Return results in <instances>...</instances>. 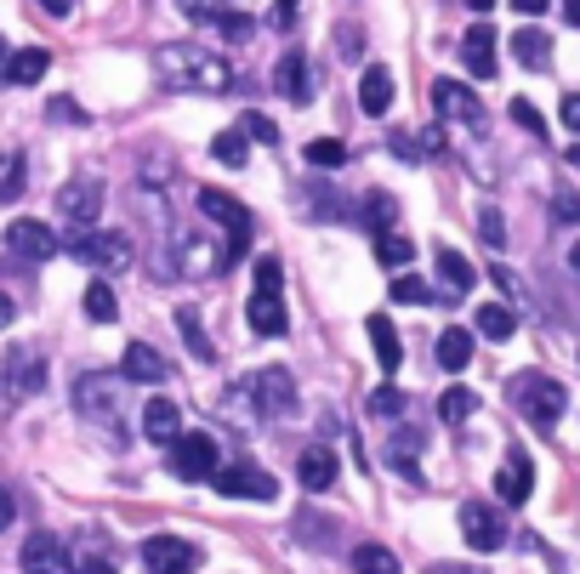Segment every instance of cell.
Returning a JSON list of instances; mask_svg holds the SVG:
<instances>
[{
    "label": "cell",
    "mask_w": 580,
    "mask_h": 574,
    "mask_svg": "<svg viewBox=\"0 0 580 574\" xmlns=\"http://www.w3.org/2000/svg\"><path fill=\"white\" fill-rule=\"evenodd\" d=\"M393 301H404V308H433V285L416 279V274H398L393 279Z\"/></svg>",
    "instance_id": "f35d334b"
},
{
    "label": "cell",
    "mask_w": 580,
    "mask_h": 574,
    "mask_svg": "<svg viewBox=\"0 0 580 574\" xmlns=\"http://www.w3.org/2000/svg\"><path fill=\"white\" fill-rule=\"evenodd\" d=\"M472 410H478V393H472V387H450V393H438V416L450 421V427H456V421H467Z\"/></svg>",
    "instance_id": "8d00e7d4"
},
{
    "label": "cell",
    "mask_w": 580,
    "mask_h": 574,
    "mask_svg": "<svg viewBox=\"0 0 580 574\" xmlns=\"http://www.w3.org/2000/svg\"><path fill=\"white\" fill-rule=\"evenodd\" d=\"M393 69H382V63H370L364 69V80H359V103H364V114H387L393 109Z\"/></svg>",
    "instance_id": "603a6c76"
},
{
    "label": "cell",
    "mask_w": 580,
    "mask_h": 574,
    "mask_svg": "<svg viewBox=\"0 0 580 574\" xmlns=\"http://www.w3.org/2000/svg\"><path fill=\"white\" fill-rule=\"evenodd\" d=\"M512 120H518L524 131H540V114H535V103H529V97H512Z\"/></svg>",
    "instance_id": "681fc988"
},
{
    "label": "cell",
    "mask_w": 580,
    "mask_h": 574,
    "mask_svg": "<svg viewBox=\"0 0 580 574\" xmlns=\"http://www.w3.org/2000/svg\"><path fill=\"white\" fill-rule=\"evenodd\" d=\"M563 18H569V23L580 29V0H563Z\"/></svg>",
    "instance_id": "6125c7cd"
},
{
    "label": "cell",
    "mask_w": 580,
    "mask_h": 574,
    "mask_svg": "<svg viewBox=\"0 0 580 574\" xmlns=\"http://www.w3.org/2000/svg\"><path fill=\"white\" fill-rule=\"evenodd\" d=\"M467 7H472V12H495V0H467Z\"/></svg>",
    "instance_id": "e7e4bbea"
},
{
    "label": "cell",
    "mask_w": 580,
    "mask_h": 574,
    "mask_svg": "<svg viewBox=\"0 0 580 574\" xmlns=\"http://www.w3.org/2000/svg\"><path fill=\"white\" fill-rule=\"evenodd\" d=\"M171 472L188 484H211L217 472H222V450H217V438L211 432H183L177 444H171Z\"/></svg>",
    "instance_id": "3957f363"
},
{
    "label": "cell",
    "mask_w": 580,
    "mask_h": 574,
    "mask_svg": "<svg viewBox=\"0 0 580 574\" xmlns=\"http://www.w3.org/2000/svg\"><path fill=\"white\" fill-rule=\"evenodd\" d=\"M518 330V313H512V301H484L478 308V335H490V342H501V335Z\"/></svg>",
    "instance_id": "f546056e"
},
{
    "label": "cell",
    "mask_w": 580,
    "mask_h": 574,
    "mask_svg": "<svg viewBox=\"0 0 580 574\" xmlns=\"http://www.w3.org/2000/svg\"><path fill=\"white\" fill-rule=\"evenodd\" d=\"M273 86H280L291 103H307V97H314V80H307V57H302L296 46L280 57V69H273Z\"/></svg>",
    "instance_id": "7402d4cb"
},
{
    "label": "cell",
    "mask_w": 580,
    "mask_h": 574,
    "mask_svg": "<svg viewBox=\"0 0 580 574\" xmlns=\"http://www.w3.org/2000/svg\"><path fill=\"white\" fill-rule=\"evenodd\" d=\"M154 75L165 80V86H177V91H228L233 86V69L217 57V52H205V46H188V41H177V46H160L154 52Z\"/></svg>",
    "instance_id": "6da1fadb"
},
{
    "label": "cell",
    "mask_w": 580,
    "mask_h": 574,
    "mask_svg": "<svg viewBox=\"0 0 580 574\" xmlns=\"http://www.w3.org/2000/svg\"><path fill=\"white\" fill-rule=\"evenodd\" d=\"M120 369H125V382H149V387L171 376L165 353H154L149 342H131V347H125V358H120Z\"/></svg>",
    "instance_id": "d6986e66"
},
{
    "label": "cell",
    "mask_w": 580,
    "mask_h": 574,
    "mask_svg": "<svg viewBox=\"0 0 580 574\" xmlns=\"http://www.w3.org/2000/svg\"><path fill=\"white\" fill-rule=\"evenodd\" d=\"M188 18H222V0H177Z\"/></svg>",
    "instance_id": "f907efd6"
},
{
    "label": "cell",
    "mask_w": 580,
    "mask_h": 574,
    "mask_svg": "<svg viewBox=\"0 0 580 574\" xmlns=\"http://www.w3.org/2000/svg\"><path fill=\"white\" fill-rule=\"evenodd\" d=\"M512 52H518V63L540 69V63L552 57V35H546V29H518V41H512Z\"/></svg>",
    "instance_id": "836d02e7"
},
{
    "label": "cell",
    "mask_w": 580,
    "mask_h": 574,
    "mask_svg": "<svg viewBox=\"0 0 580 574\" xmlns=\"http://www.w3.org/2000/svg\"><path fill=\"white\" fill-rule=\"evenodd\" d=\"M427 574H484V569H478V563H433Z\"/></svg>",
    "instance_id": "11a10c76"
},
{
    "label": "cell",
    "mask_w": 580,
    "mask_h": 574,
    "mask_svg": "<svg viewBox=\"0 0 580 574\" xmlns=\"http://www.w3.org/2000/svg\"><path fill=\"white\" fill-rule=\"evenodd\" d=\"M41 7H46L52 18H68V12H75V0H41Z\"/></svg>",
    "instance_id": "94428289"
},
{
    "label": "cell",
    "mask_w": 580,
    "mask_h": 574,
    "mask_svg": "<svg viewBox=\"0 0 580 574\" xmlns=\"http://www.w3.org/2000/svg\"><path fill=\"white\" fill-rule=\"evenodd\" d=\"M7 376H12V387H18V393H41V387H46V358L34 353V347H12Z\"/></svg>",
    "instance_id": "cb8c5ba5"
},
{
    "label": "cell",
    "mask_w": 580,
    "mask_h": 574,
    "mask_svg": "<svg viewBox=\"0 0 580 574\" xmlns=\"http://www.w3.org/2000/svg\"><path fill=\"white\" fill-rule=\"evenodd\" d=\"M512 393H518V410H524L529 427H558V416L569 410V393L552 376H518Z\"/></svg>",
    "instance_id": "277c9868"
},
{
    "label": "cell",
    "mask_w": 580,
    "mask_h": 574,
    "mask_svg": "<svg viewBox=\"0 0 580 574\" xmlns=\"http://www.w3.org/2000/svg\"><path fill=\"white\" fill-rule=\"evenodd\" d=\"M478 233H484V240H490V245H495V251H501V245H506V222H501V217H495V211H484V217H478Z\"/></svg>",
    "instance_id": "7dc6e473"
},
{
    "label": "cell",
    "mask_w": 580,
    "mask_h": 574,
    "mask_svg": "<svg viewBox=\"0 0 580 574\" xmlns=\"http://www.w3.org/2000/svg\"><path fill=\"white\" fill-rule=\"evenodd\" d=\"M569 267H574V274H580V240H574V251H569Z\"/></svg>",
    "instance_id": "03108f58"
},
{
    "label": "cell",
    "mask_w": 580,
    "mask_h": 574,
    "mask_svg": "<svg viewBox=\"0 0 580 574\" xmlns=\"http://www.w3.org/2000/svg\"><path fill=\"white\" fill-rule=\"evenodd\" d=\"M245 319H251V330L256 335H285V301H280V290H256L251 296V308H245Z\"/></svg>",
    "instance_id": "44dd1931"
},
{
    "label": "cell",
    "mask_w": 580,
    "mask_h": 574,
    "mask_svg": "<svg viewBox=\"0 0 580 574\" xmlns=\"http://www.w3.org/2000/svg\"><path fill=\"white\" fill-rule=\"evenodd\" d=\"M433 109H438L444 120L467 125V131L484 125V103H478L472 86H461V80H433Z\"/></svg>",
    "instance_id": "52a82bcc"
},
{
    "label": "cell",
    "mask_w": 580,
    "mask_h": 574,
    "mask_svg": "<svg viewBox=\"0 0 580 574\" xmlns=\"http://www.w3.org/2000/svg\"><path fill=\"white\" fill-rule=\"evenodd\" d=\"M438 364L444 369H467L472 364V335L467 330H444L438 335Z\"/></svg>",
    "instance_id": "d6a6232c"
},
{
    "label": "cell",
    "mask_w": 580,
    "mask_h": 574,
    "mask_svg": "<svg viewBox=\"0 0 580 574\" xmlns=\"http://www.w3.org/2000/svg\"><path fill=\"white\" fill-rule=\"evenodd\" d=\"M558 114H563V125H569V131H580V91H569V97H563V109H558Z\"/></svg>",
    "instance_id": "f5cc1de1"
},
{
    "label": "cell",
    "mask_w": 580,
    "mask_h": 574,
    "mask_svg": "<svg viewBox=\"0 0 580 574\" xmlns=\"http://www.w3.org/2000/svg\"><path fill=\"white\" fill-rule=\"evenodd\" d=\"M375 262L393 267V274H409V262H416V245H409V233H398V228L375 233Z\"/></svg>",
    "instance_id": "4316f807"
},
{
    "label": "cell",
    "mask_w": 580,
    "mask_h": 574,
    "mask_svg": "<svg viewBox=\"0 0 580 574\" xmlns=\"http://www.w3.org/2000/svg\"><path fill=\"white\" fill-rule=\"evenodd\" d=\"M280 279H285L280 256H262V262H256V290H280Z\"/></svg>",
    "instance_id": "bcb514c9"
},
{
    "label": "cell",
    "mask_w": 580,
    "mask_h": 574,
    "mask_svg": "<svg viewBox=\"0 0 580 574\" xmlns=\"http://www.w3.org/2000/svg\"><path fill=\"white\" fill-rule=\"evenodd\" d=\"M199 211L228 228V251H222V262H228V267H233V262H245V251H251V211L239 206L233 194H222V188H199Z\"/></svg>",
    "instance_id": "7a4b0ae2"
},
{
    "label": "cell",
    "mask_w": 580,
    "mask_h": 574,
    "mask_svg": "<svg viewBox=\"0 0 580 574\" xmlns=\"http://www.w3.org/2000/svg\"><path fill=\"white\" fill-rule=\"evenodd\" d=\"M370 342H375V364L382 369H398L404 364V347H398V330H393V319L387 313H370Z\"/></svg>",
    "instance_id": "d4e9b609"
},
{
    "label": "cell",
    "mask_w": 580,
    "mask_h": 574,
    "mask_svg": "<svg viewBox=\"0 0 580 574\" xmlns=\"http://www.w3.org/2000/svg\"><path fill=\"white\" fill-rule=\"evenodd\" d=\"M12 319H18V301H12V296H7V290H0V330H7V324H12Z\"/></svg>",
    "instance_id": "6f0895ef"
},
{
    "label": "cell",
    "mask_w": 580,
    "mask_h": 574,
    "mask_svg": "<svg viewBox=\"0 0 580 574\" xmlns=\"http://www.w3.org/2000/svg\"><path fill=\"white\" fill-rule=\"evenodd\" d=\"M211 154H217V165L239 172V165H245V154H251V137H245L239 125H228V131H217V137H211Z\"/></svg>",
    "instance_id": "4dcf8cb0"
},
{
    "label": "cell",
    "mask_w": 580,
    "mask_h": 574,
    "mask_svg": "<svg viewBox=\"0 0 580 574\" xmlns=\"http://www.w3.org/2000/svg\"><path fill=\"white\" fill-rule=\"evenodd\" d=\"M512 7H518L524 18H535V12H546V7H552V0H512Z\"/></svg>",
    "instance_id": "91938a15"
},
{
    "label": "cell",
    "mask_w": 580,
    "mask_h": 574,
    "mask_svg": "<svg viewBox=\"0 0 580 574\" xmlns=\"http://www.w3.org/2000/svg\"><path fill=\"white\" fill-rule=\"evenodd\" d=\"M52 69V57H46V46H23V52H12L7 57V75H0V86H41V75Z\"/></svg>",
    "instance_id": "ffe728a7"
},
{
    "label": "cell",
    "mask_w": 580,
    "mask_h": 574,
    "mask_svg": "<svg viewBox=\"0 0 580 574\" xmlns=\"http://www.w3.org/2000/svg\"><path fill=\"white\" fill-rule=\"evenodd\" d=\"M7 251L23 256V262H52L57 256V233L46 222H34V217H18V222H7Z\"/></svg>",
    "instance_id": "9c48e42d"
},
{
    "label": "cell",
    "mask_w": 580,
    "mask_h": 574,
    "mask_svg": "<svg viewBox=\"0 0 580 574\" xmlns=\"http://www.w3.org/2000/svg\"><path fill=\"white\" fill-rule=\"evenodd\" d=\"M46 114H52L57 125H86V114H80V103H75V97H52V103H46Z\"/></svg>",
    "instance_id": "f6af8a7d"
},
{
    "label": "cell",
    "mask_w": 580,
    "mask_h": 574,
    "mask_svg": "<svg viewBox=\"0 0 580 574\" xmlns=\"http://www.w3.org/2000/svg\"><path fill=\"white\" fill-rule=\"evenodd\" d=\"M68 256L86 262V267H109V274H120V267H131V240H125V233H97V228H86V233H75V240H68Z\"/></svg>",
    "instance_id": "5b68a950"
},
{
    "label": "cell",
    "mask_w": 580,
    "mask_h": 574,
    "mask_svg": "<svg viewBox=\"0 0 580 574\" xmlns=\"http://www.w3.org/2000/svg\"><path fill=\"white\" fill-rule=\"evenodd\" d=\"M416 455H422V432H393V438H387V466H393V472H404L409 484H422Z\"/></svg>",
    "instance_id": "83f0119b"
},
{
    "label": "cell",
    "mask_w": 580,
    "mask_h": 574,
    "mask_svg": "<svg viewBox=\"0 0 580 574\" xmlns=\"http://www.w3.org/2000/svg\"><path fill=\"white\" fill-rule=\"evenodd\" d=\"M461 534H467V547L472 552H501L506 547V523L490 500H467L461 506Z\"/></svg>",
    "instance_id": "8992f818"
},
{
    "label": "cell",
    "mask_w": 580,
    "mask_h": 574,
    "mask_svg": "<svg viewBox=\"0 0 580 574\" xmlns=\"http://www.w3.org/2000/svg\"><path fill=\"white\" fill-rule=\"evenodd\" d=\"M23 188H29L23 154H0V206H12V199H23Z\"/></svg>",
    "instance_id": "e575fe53"
},
{
    "label": "cell",
    "mask_w": 580,
    "mask_h": 574,
    "mask_svg": "<svg viewBox=\"0 0 580 574\" xmlns=\"http://www.w3.org/2000/svg\"><path fill=\"white\" fill-rule=\"evenodd\" d=\"M80 301H86V319H97V324H114V319H120V301H114V290L102 285V279H97V285H86V296H80Z\"/></svg>",
    "instance_id": "d590c367"
},
{
    "label": "cell",
    "mask_w": 580,
    "mask_h": 574,
    "mask_svg": "<svg viewBox=\"0 0 580 574\" xmlns=\"http://www.w3.org/2000/svg\"><path fill=\"white\" fill-rule=\"evenodd\" d=\"M177 330H183V342H188V353H194L199 364H211V358H217L211 335H205V324H199V313H194V308H177Z\"/></svg>",
    "instance_id": "1f68e13d"
},
{
    "label": "cell",
    "mask_w": 580,
    "mask_h": 574,
    "mask_svg": "<svg viewBox=\"0 0 580 574\" xmlns=\"http://www.w3.org/2000/svg\"><path fill=\"white\" fill-rule=\"evenodd\" d=\"M461 63H467V75H478V80L495 75L501 46H495V29H490V23H472L467 35H461Z\"/></svg>",
    "instance_id": "9a60e30c"
},
{
    "label": "cell",
    "mask_w": 580,
    "mask_h": 574,
    "mask_svg": "<svg viewBox=\"0 0 580 574\" xmlns=\"http://www.w3.org/2000/svg\"><path fill=\"white\" fill-rule=\"evenodd\" d=\"M280 18H285V23L296 18V0H280Z\"/></svg>",
    "instance_id": "be15d7a7"
},
{
    "label": "cell",
    "mask_w": 580,
    "mask_h": 574,
    "mask_svg": "<svg viewBox=\"0 0 580 574\" xmlns=\"http://www.w3.org/2000/svg\"><path fill=\"white\" fill-rule=\"evenodd\" d=\"M495 285H501V290H506L512 301H518V296H524V290H518V279H512V274H506V267H495Z\"/></svg>",
    "instance_id": "9f6ffc18"
},
{
    "label": "cell",
    "mask_w": 580,
    "mask_h": 574,
    "mask_svg": "<svg viewBox=\"0 0 580 574\" xmlns=\"http://www.w3.org/2000/svg\"><path fill=\"white\" fill-rule=\"evenodd\" d=\"M370 416H382V421H393V416H404V393L393 387V382H382L370 393Z\"/></svg>",
    "instance_id": "60d3db41"
},
{
    "label": "cell",
    "mask_w": 580,
    "mask_h": 574,
    "mask_svg": "<svg viewBox=\"0 0 580 574\" xmlns=\"http://www.w3.org/2000/svg\"><path fill=\"white\" fill-rule=\"evenodd\" d=\"M296 484H302L307 495H325V489H336V455H330L325 444L302 450V461H296Z\"/></svg>",
    "instance_id": "2e32d148"
},
{
    "label": "cell",
    "mask_w": 580,
    "mask_h": 574,
    "mask_svg": "<svg viewBox=\"0 0 580 574\" xmlns=\"http://www.w3.org/2000/svg\"><path fill=\"white\" fill-rule=\"evenodd\" d=\"M239 131H245L251 143H267V148L280 143V125H273L267 114H256V109H251V114H239Z\"/></svg>",
    "instance_id": "b9f144b4"
},
{
    "label": "cell",
    "mask_w": 580,
    "mask_h": 574,
    "mask_svg": "<svg viewBox=\"0 0 580 574\" xmlns=\"http://www.w3.org/2000/svg\"><path fill=\"white\" fill-rule=\"evenodd\" d=\"M336 46H341V57H359V52H364V35H353V23H341Z\"/></svg>",
    "instance_id": "816d5d0a"
},
{
    "label": "cell",
    "mask_w": 580,
    "mask_h": 574,
    "mask_svg": "<svg viewBox=\"0 0 580 574\" xmlns=\"http://www.w3.org/2000/svg\"><path fill=\"white\" fill-rule=\"evenodd\" d=\"M393 211H398V206H393V194H370V199H364V222H370L375 233H387V228H393Z\"/></svg>",
    "instance_id": "7bdbcfd3"
},
{
    "label": "cell",
    "mask_w": 580,
    "mask_h": 574,
    "mask_svg": "<svg viewBox=\"0 0 580 574\" xmlns=\"http://www.w3.org/2000/svg\"><path fill=\"white\" fill-rule=\"evenodd\" d=\"M183 245V262H177V274H188V279H211L217 267H228L222 262V251H211L205 240H177Z\"/></svg>",
    "instance_id": "484cf974"
},
{
    "label": "cell",
    "mask_w": 580,
    "mask_h": 574,
    "mask_svg": "<svg viewBox=\"0 0 580 574\" xmlns=\"http://www.w3.org/2000/svg\"><path fill=\"white\" fill-rule=\"evenodd\" d=\"M251 387H256V410H262V416H291V410H296V382H291V369L273 364V369H262Z\"/></svg>",
    "instance_id": "4fadbf2b"
},
{
    "label": "cell",
    "mask_w": 580,
    "mask_h": 574,
    "mask_svg": "<svg viewBox=\"0 0 580 574\" xmlns=\"http://www.w3.org/2000/svg\"><path fill=\"white\" fill-rule=\"evenodd\" d=\"M12 518H18V500H12L7 484H0V529H12Z\"/></svg>",
    "instance_id": "db71d44e"
},
{
    "label": "cell",
    "mask_w": 580,
    "mask_h": 574,
    "mask_svg": "<svg viewBox=\"0 0 580 574\" xmlns=\"http://www.w3.org/2000/svg\"><path fill=\"white\" fill-rule=\"evenodd\" d=\"M143 563L154 574H188L199 563V552L188 547V540H177V534H149L143 540Z\"/></svg>",
    "instance_id": "7c38bea8"
},
{
    "label": "cell",
    "mask_w": 580,
    "mask_h": 574,
    "mask_svg": "<svg viewBox=\"0 0 580 574\" xmlns=\"http://www.w3.org/2000/svg\"><path fill=\"white\" fill-rule=\"evenodd\" d=\"M23 574H75V563H68L63 540L41 529V534L23 540Z\"/></svg>",
    "instance_id": "5bb4252c"
},
{
    "label": "cell",
    "mask_w": 580,
    "mask_h": 574,
    "mask_svg": "<svg viewBox=\"0 0 580 574\" xmlns=\"http://www.w3.org/2000/svg\"><path fill=\"white\" fill-rule=\"evenodd\" d=\"M353 574H398V558L387 547H353Z\"/></svg>",
    "instance_id": "74e56055"
},
{
    "label": "cell",
    "mask_w": 580,
    "mask_h": 574,
    "mask_svg": "<svg viewBox=\"0 0 580 574\" xmlns=\"http://www.w3.org/2000/svg\"><path fill=\"white\" fill-rule=\"evenodd\" d=\"M211 484H217L228 500H267V506L280 500V484H273L267 472H256V466H222Z\"/></svg>",
    "instance_id": "30bf717a"
},
{
    "label": "cell",
    "mask_w": 580,
    "mask_h": 574,
    "mask_svg": "<svg viewBox=\"0 0 580 574\" xmlns=\"http://www.w3.org/2000/svg\"><path fill=\"white\" fill-rule=\"evenodd\" d=\"M307 165H319V172H336V165H348V148H341L336 137H319V143H307Z\"/></svg>",
    "instance_id": "ab89813d"
},
{
    "label": "cell",
    "mask_w": 580,
    "mask_h": 574,
    "mask_svg": "<svg viewBox=\"0 0 580 574\" xmlns=\"http://www.w3.org/2000/svg\"><path fill=\"white\" fill-rule=\"evenodd\" d=\"M529 484H535L529 455H524V450H512V455H506V466L495 472V495H501L506 506H524V500H529Z\"/></svg>",
    "instance_id": "e0dca14e"
},
{
    "label": "cell",
    "mask_w": 580,
    "mask_h": 574,
    "mask_svg": "<svg viewBox=\"0 0 580 574\" xmlns=\"http://www.w3.org/2000/svg\"><path fill=\"white\" fill-rule=\"evenodd\" d=\"M57 211L75 222V228H91L97 211H102V183L97 177H75V183H63L57 188Z\"/></svg>",
    "instance_id": "8fae6325"
},
{
    "label": "cell",
    "mask_w": 580,
    "mask_h": 574,
    "mask_svg": "<svg viewBox=\"0 0 580 574\" xmlns=\"http://www.w3.org/2000/svg\"><path fill=\"white\" fill-rule=\"evenodd\" d=\"M552 217H558V222H580V199H574L569 188H558V199H552Z\"/></svg>",
    "instance_id": "c3c4849f"
},
{
    "label": "cell",
    "mask_w": 580,
    "mask_h": 574,
    "mask_svg": "<svg viewBox=\"0 0 580 574\" xmlns=\"http://www.w3.org/2000/svg\"><path fill=\"white\" fill-rule=\"evenodd\" d=\"M143 438H154V444H177L183 438V416L171 398H149L143 404Z\"/></svg>",
    "instance_id": "ac0fdd59"
},
{
    "label": "cell",
    "mask_w": 580,
    "mask_h": 574,
    "mask_svg": "<svg viewBox=\"0 0 580 574\" xmlns=\"http://www.w3.org/2000/svg\"><path fill=\"white\" fill-rule=\"evenodd\" d=\"M438 279H444V290H456V296H467V290L478 285V274H472V262H467L461 251H450V245H444V251H438Z\"/></svg>",
    "instance_id": "f1b7e54d"
},
{
    "label": "cell",
    "mask_w": 580,
    "mask_h": 574,
    "mask_svg": "<svg viewBox=\"0 0 580 574\" xmlns=\"http://www.w3.org/2000/svg\"><path fill=\"white\" fill-rule=\"evenodd\" d=\"M75 410L86 421H102V427H114L120 416V393H114V376H80L75 382Z\"/></svg>",
    "instance_id": "ba28073f"
},
{
    "label": "cell",
    "mask_w": 580,
    "mask_h": 574,
    "mask_svg": "<svg viewBox=\"0 0 580 574\" xmlns=\"http://www.w3.org/2000/svg\"><path fill=\"white\" fill-rule=\"evenodd\" d=\"M75 574H114V563H102V558H86Z\"/></svg>",
    "instance_id": "680465c9"
},
{
    "label": "cell",
    "mask_w": 580,
    "mask_h": 574,
    "mask_svg": "<svg viewBox=\"0 0 580 574\" xmlns=\"http://www.w3.org/2000/svg\"><path fill=\"white\" fill-rule=\"evenodd\" d=\"M217 29H222V41H233V46L256 35V23H251L245 12H222V18H217Z\"/></svg>",
    "instance_id": "ee69618b"
}]
</instances>
